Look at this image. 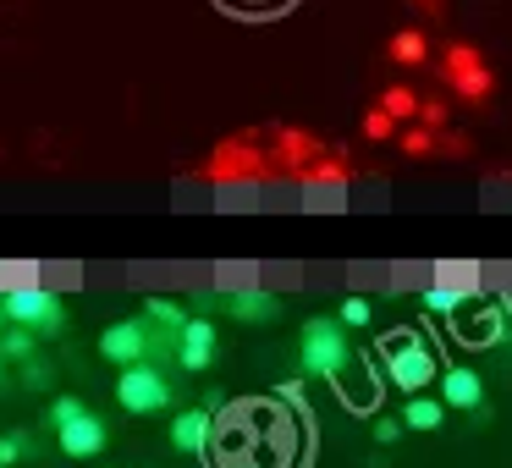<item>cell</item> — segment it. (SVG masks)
I'll return each instance as SVG.
<instances>
[{
  "label": "cell",
  "instance_id": "cell-13",
  "mask_svg": "<svg viewBox=\"0 0 512 468\" xmlns=\"http://www.w3.org/2000/svg\"><path fill=\"white\" fill-rule=\"evenodd\" d=\"M441 419H446V402L424 397V391H413L408 408H402V430H441Z\"/></svg>",
  "mask_w": 512,
  "mask_h": 468
},
{
  "label": "cell",
  "instance_id": "cell-7",
  "mask_svg": "<svg viewBox=\"0 0 512 468\" xmlns=\"http://www.w3.org/2000/svg\"><path fill=\"white\" fill-rule=\"evenodd\" d=\"M100 353L111 358V364H149V320H116L105 325L100 336Z\"/></svg>",
  "mask_w": 512,
  "mask_h": 468
},
{
  "label": "cell",
  "instance_id": "cell-5",
  "mask_svg": "<svg viewBox=\"0 0 512 468\" xmlns=\"http://www.w3.org/2000/svg\"><path fill=\"white\" fill-rule=\"evenodd\" d=\"M386 375H391V386H402L408 397H413V391H424V386H430V375H435L430 342L413 336V331L391 336V342H386Z\"/></svg>",
  "mask_w": 512,
  "mask_h": 468
},
{
  "label": "cell",
  "instance_id": "cell-10",
  "mask_svg": "<svg viewBox=\"0 0 512 468\" xmlns=\"http://www.w3.org/2000/svg\"><path fill=\"white\" fill-rule=\"evenodd\" d=\"M215 358V325L210 320H188L177 336V364L182 369H210Z\"/></svg>",
  "mask_w": 512,
  "mask_h": 468
},
{
  "label": "cell",
  "instance_id": "cell-1",
  "mask_svg": "<svg viewBox=\"0 0 512 468\" xmlns=\"http://www.w3.org/2000/svg\"><path fill=\"white\" fill-rule=\"evenodd\" d=\"M215 468H292L298 463V435L276 402H237L221 419H210Z\"/></svg>",
  "mask_w": 512,
  "mask_h": 468
},
{
  "label": "cell",
  "instance_id": "cell-14",
  "mask_svg": "<svg viewBox=\"0 0 512 468\" xmlns=\"http://www.w3.org/2000/svg\"><path fill=\"white\" fill-rule=\"evenodd\" d=\"M391 61H397V67H424V61H430V39H424L419 28L391 34Z\"/></svg>",
  "mask_w": 512,
  "mask_h": 468
},
{
  "label": "cell",
  "instance_id": "cell-6",
  "mask_svg": "<svg viewBox=\"0 0 512 468\" xmlns=\"http://www.w3.org/2000/svg\"><path fill=\"white\" fill-rule=\"evenodd\" d=\"M116 402H122L127 413H160L171 402V386L155 364H127L122 375H116Z\"/></svg>",
  "mask_w": 512,
  "mask_h": 468
},
{
  "label": "cell",
  "instance_id": "cell-21",
  "mask_svg": "<svg viewBox=\"0 0 512 468\" xmlns=\"http://www.w3.org/2000/svg\"><path fill=\"white\" fill-rule=\"evenodd\" d=\"M39 276V265H0V292H17Z\"/></svg>",
  "mask_w": 512,
  "mask_h": 468
},
{
  "label": "cell",
  "instance_id": "cell-4",
  "mask_svg": "<svg viewBox=\"0 0 512 468\" xmlns=\"http://www.w3.org/2000/svg\"><path fill=\"white\" fill-rule=\"evenodd\" d=\"M441 72H446V83H452V94L468 105H485L490 89H496V72H490V61L479 56L474 45H446Z\"/></svg>",
  "mask_w": 512,
  "mask_h": 468
},
{
  "label": "cell",
  "instance_id": "cell-8",
  "mask_svg": "<svg viewBox=\"0 0 512 468\" xmlns=\"http://www.w3.org/2000/svg\"><path fill=\"white\" fill-rule=\"evenodd\" d=\"M56 441H61V452L67 457H100V446H105V424H100V413H72L67 424L56 430Z\"/></svg>",
  "mask_w": 512,
  "mask_h": 468
},
{
  "label": "cell",
  "instance_id": "cell-18",
  "mask_svg": "<svg viewBox=\"0 0 512 468\" xmlns=\"http://www.w3.org/2000/svg\"><path fill=\"white\" fill-rule=\"evenodd\" d=\"M468 303V292H457V287H441V281H435L430 292H424V309L430 314H457Z\"/></svg>",
  "mask_w": 512,
  "mask_h": 468
},
{
  "label": "cell",
  "instance_id": "cell-2",
  "mask_svg": "<svg viewBox=\"0 0 512 468\" xmlns=\"http://www.w3.org/2000/svg\"><path fill=\"white\" fill-rule=\"evenodd\" d=\"M298 358H303L309 375L336 380L347 369V358H353V347H347V325L342 320H309L303 325V342H298Z\"/></svg>",
  "mask_w": 512,
  "mask_h": 468
},
{
  "label": "cell",
  "instance_id": "cell-17",
  "mask_svg": "<svg viewBox=\"0 0 512 468\" xmlns=\"http://www.w3.org/2000/svg\"><path fill=\"white\" fill-rule=\"evenodd\" d=\"M144 320H160L166 331H182V325H188V314H182V303H171V298H149L144 303Z\"/></svg>",
  "mask_w": 512,
  "mask_h": 468
},
{
  "label": "cell",
  "instance_id": "cell-24",
  "mask_svg": "<svg viewBox=\"0 0 512 468\" xmlns=\"http://www.w3.org/2000/svg\"><path fill=\"white\" fill-rule=\"evenodd\" d=\"M369 314H375V309H369V298H347L342 303V325H369Z\"/></svg>",
  "mask_w": 512,
  "mask_h": 468
},
{
  "label": "cell",
  "instance_id": "cell-19",
  "mask_svg": "<svg viewBox=\"0 0 512 468\" xmlns=\"http://www.w3.org/2000/svg\"><path fill=\"white\" fill-rule=\"evenodd\" d=\"M496 336H501V309H485L479 320L463 325V342H496Z\"/></svg>",
  "mask_w": 512,
  "mask_h": 468
},
{
  "label": "cell",
  "instance_id": "cell-29",
  "mask_svg": "<svg viewBox=\"0 0 512 468\" xmlns=\"http://www.w3.org/2000/svg\"><path fill=\"white\" fill-rule=\"evenodd\" d=\"M419 116H424V127H441V122H446V105H430V100H419Z\"/></svg>",
  "mask_w": 512,
  "mask_h": 468
},
{
  "label": "cell",
  "instance_id": "cell-9",
  "mask_svg": "<svg viewBox=\"0 0 512 468\" xmlns=\"http://www.w3.org/2000/svg\"><path fill=\"white\" fill-rule=\"evenodd\" d=\"M441 402L457 413L485 408V380H479V369H441Z\"/></svg>",
  "mask_w": 512,
  "mask_h": 468
},
{
  "label": "cell",
  "instance_id": "cell-30",
  "mask_svg": "<svg viewBox=\"0 0 512 468\" xmlns=\"http://www.w3.org/2000/svg\"><path fill=\"white\" fill-rule=\"evenodd\" d=\"M0 331H6V314H0Z\"/></svg>",
  "mask_w": 512,
  "mask_h": 468
},
{
  "label": "cell",
  "instance_id": "cell-12",
  "mask_svg": "<svg viewBox=\"0 0 512 468\" xmlns=\"http://www.w3.org/2000/svg\"><path fill=\"white\" fill-rule=\"evenodd\" d=\"M221 309L237 314V320H276V314H281V298H270L265 287H243V292H226Z\"/></svg>",
  "mask_w": 512,
  "mask_h": 468
},
{
  "label": "cell",
  "instance_id": "cell-27",
  "mask_svg": "<svg viewBox=\"0 0 512 468\" xmlns=\"http://www.w3.org/2000/svg\"><path fill=\"white\" fill-rule=\"evenodd\" d=\"M397 435H402V419H375V441L380 446H391Z\"/></svg>",
  "mask_w": 512,
  "mask_h": 468
},
{
  "label": "cell",
  "instance_id": "cell-25",
  "mask_svg": "<svg viewBox=\"0 0 512 468\" xmlns=\"http://www.w3.org/2000/svg\"><path fill=\"white\" fill-rule=\"evenodd\" d=\"M72 413H83V402H78V397H56V402H50V424H56V430L72 419Z\"/></svg>",
  "mask_w": 512,
  "mask_h": 468
},
{
  "label": "cell",
  "instance_id": "cell-28",
  "mask_svg": "<svg viewBox=\"0 0 512 468\" xmlns=\"http://www.w3.org/2000/svg\"><path fill=\"white\" fill-rule=\"evenodd\" d=\"M226 6H237V12H276L287 0H226Z\"/></svg>",
  "mask_w": 512,
  "mask_h": 468
},
{
  "label": "cell",
  "instance_id": "cell-16",
  "mask_svg": "<svg viewBox=\"0 0 512 468\" xmlns=\"http://www.w3.org/2000/svg\"><path fill=\"white\" fill-rule=\"evenodd\" d=\"M380 111H386L391 122H402V116H419V94H413V89H386V94H380Z\"/></svg>",
  "mask_w": 512,
  "mask_h": 468
},
{
  "label": "cell",
  "instance_id": "cell-11",
  "mask_svg": "<svg viewBox=\"0 0 512 468\" xmlns=\"http://www.w3.org/2000/svg\"><path fill=\"white\" fill-rule=\"evenodd\" d=\"M210 419H215L210 408L177 413V419H171V446H177V452H193V457H199L204 446H210Z\"/></svg>",
  "mask_w": 512,
  "mask_h": 468
},
{
  "label": "cell",
  "instance_id": "cell-20",
  "mask_svg": "<svg viewBox=\"0 0 512 468\" xmlns=\"http://www.w3.org/2000/svg\"><path fill=\"white\" fill-rule=\"evenodd\" d=\"M441 287H457V292L474 298V292H479V270L474 265H441Z\"/></svg>",
  "mask_w": 512,
  "mask_h": 468
},
{
  "label": "cell",
  "instance_id": "cell-3",
  "mask_svg": "<svg viewBox=\"0 0 512 468\" xmlns=\"http://www.w3.org/2000/svg\"><path fill=\"white\" fill-rule=\"evenodd\" d=\"M0 314L6 325H28L34 336H56L67 325V309H61L56 292L45 287H17V292H0Z\"/></svg>",
  "mask_w": 512,
  "mask_h": 468
},
{
  "label": "cell",
  "instance_id": "cell-15",
  "mask_svg": "<svg viewBox=\"0 0 512 468\" xmlns=\"http://www.w3.org/2000/svg\"><path fill=\"white\" fill-rule=\"evenodd\" d=\"M0 358H34V331L28 325H6L0 331Z\"/></svg>",
  "mask_w": 512,
  "mask_h": 468
},
{
  "label": "cell",
  "instance_id": "cell-23",
  "mask_svg": "<svg viewBox=\"0 0 512 468\" xmlns=\"http://www.w3.org/2000/svg\"><path fill=\"white\" fill-rule=\"evenodd\" d=\"M23 452H28V441H23V435H0V468L23 463Z\"/></svg>",
  "mask_w": 512,
  "mask_h": 468
},
{
  "label": "cell",
  "instance_id": "cell-22",
  "mask_svg": "<svg viewBox=\"0 0 512 468\" xmlns=\"http://www.w3.org/2000/svg\"><path fill=\"white\" fill-rule=\"evenodd\" d=\"M391 133H397V122H391V116H386V111H380V105H375V111L364 116V138H375V144H386Z\"/></svg>",
  "mask_w": 512,
  "mask_h": 468
},
{
  "label": "cell",
  "instance_id": "cell-26",
  "mask_svg": "<svg viewBox=\"0 0 512 468\" xmlns=\"http://www.w3.org/2000/svg\"><path fill=\"white\" fill-rule=\"evenodd\" d=\"M402 149L424 160V155H430V149H435V138H430V133H424V127H419V133H408V138H402Z\"/></svg>",
  "mask_w": 512,
  "mask_h": 468
}]
</instances>
